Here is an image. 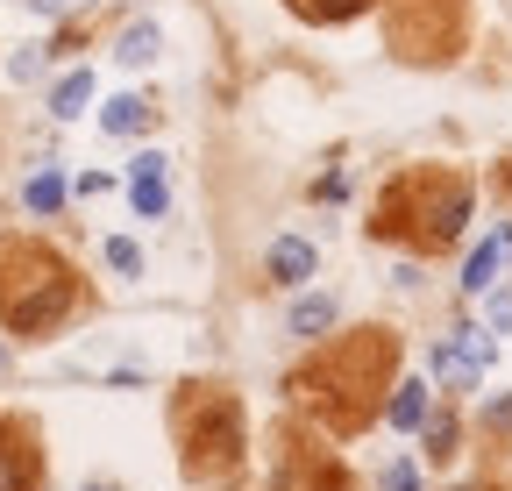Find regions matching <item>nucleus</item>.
Masks as SVG:
<instances>
[{
	"instance_id": "6e6552de",
	"label": "nucleus",
	"mask_w": 512,
	"mask_h": 491,
	"mask_svg": "<svg viewBox=\"0 0 512 491\" xmlns=\"http://www.w3.org/2000/svg\"><path fill=\"white\" fill-rule=\"evenodd\" d=\"M484 363H491V342H477V328H456V342H441V349H434V371H441L448 392H477Z\"/></svg>"
},
{
	"instance_id": "393cba45",
	"label": "nucleus",
	"mask_w": 512,
	"mask_h": 491,
	"mask_svg": "<svg viewBox=\"0 0 512 491\" xmlns=\"http://www.w3.org/2000/svg\"><path fill=\"white\" fill-rule=\"evenodd\" d=\"M491 328H512V292H498V299H491Z\"/></svg>"
},
{
	"instance_id": "1a4fd4ad",
	"label": "nucleus",
	"mask_w": 512,
	"mask_h": 491,
	"mask_svg": "<svg viewBox=\"0 0 512 491\" xmlns=\"http://www.w3.org/2000/svg\"><path fill=\"white\" fill-rule=\"evenodd\" d=\"M505 257H512V228H498L491 242H477V250H470V264H463V292H491Z\"/></svg>"
},
{
	"instance_id": "4be33fe9",
	"label": "nucleus",
	"mask_w": 512,
	"mask_h": 491,
	"mask_svg": "<svg viewBox=\"0 0 512 491\" xmlns=\"http://www.w3.org/2000/svg\"><path fill=\"white\" fill-rule=\"evenodd\" d=\"M384 491H420V470L413 463H392V470H384Z\"/></svg>"
},
{
	"instance_id": "2eb2a0df",
	"label": "nucleus",
	"mask_w": 512,
	"mask_h": 491,
	"mask_svg": "<svg viewBox=\"0 0 512 491\" xmlns=\"http://www.w3.org/2000/svg\"><path fill=\"white\" fill-rule=\"evenodd\" d=\"M157 50H164V36H157V22H128L121 29V43H114V57H121V65H157Z\"/></svg>"
},
{
	"instance_id": "39448f33",
	"label": "nucleus",
	"mask_w": 512,
	"mask_h": 491,
	"mask_svg": "<svg viewBox=\"0 0 512 491\" xmlns=\"http://www.w3.org/2000/svg\"><path fill=\"white\" fill-rule=\"evenodd\" d=\"M470 0H384V43L413 65H448L463 50Z\"/></svg>"
},
{
	"instance_id": "7ed1b4c3",
	"label": "nucleus",
	"mask_w": 512,
	"mask_h": 491,
	"mask_svg": "<svg viewBox=\"0 0 512 491\" xmlns=\"http://www.w3.org/2000/svg\"><path fill=\"white\" fill-rule=\"evenodd\" d=\"M470 178H456V171H441V164H420V171H399L392 186L377 193V214H370V235H384V242H406L413 257H434V250H448V242L463 235V221H470Z\"/></svg>"
},
{
	"instance_id": "ddd939ff",
	"label": "nucleus",
	"mask_w": 512,
	"mask_h": 491,
	"mask_svg": "<svg viewBox=\"0 0 512 491\" xmlns=\"http://www.w3.org/2000/svg\"><path fill=\"white\" fill-rule=\"evenodd\" d=\"M86 107H93V72L79 65V72H64V79H57V93H50V114H57V121H79Z\"/></svg>"
},
{
	"instance_id": "0eeeda50",
	"label": "nucleus",
	"mask_w": 512,
	"mask_h": 491,
	"mask_svg": "<svg viewBox=\"0 0 512 491\" xmlns=\"http://www.w3.org/2000/svg\"><path fill=\"white\" fill-rule=\"evenodd\" d=\"M0 491H43V442L22 413H0Z\"/></svg>"
},
{
	"instance_id": "bb28decb",
	"label": "nucleus",
	"mask_w": 512,
	"mask_h": 491,
	"mask_svg": "<svg viewBox=\"0 0 512 491\" xmlns=\"http://www.w3.org/2000/svg\"><path fill=\"white\" fill-rule=\"evenodd\" d=\"M93 491H107V484H93Z\"/></svg>"
},
{
	"instance_id": "dca6fc26",
	"label": "nucleus",
	"mask_w": 512,
	"mask_h": 491,
	"mask_svg": "<svg viewBox=\"0 0 512 491\" xmlns=\"http://www.w3.org/2000/svg\"><path fill=\"white\" fill-rule=\"evenodd\" d=\"M434 406H427V385H399L392 399H384V420L392 427H406V435H420V420H427Z\"/></svg>"
},
{
	"instance_id": "6ab92c4d",
	"label": "nucleus",
	"mask_w": 512,
	"mask_h": 491,
	"mask_svg": "<svg viewBox=\"0 0 512 491\" xmlns=\"http://www.w3.org/2000/svg\"><path fill=\"white\" fill-rule=\"evenodd\" d=\"M128 200H136V214H164V207H171L164 178H128Z\"/></svg>"
},
{
	"instance_id": "9d476101",
	"label": "nucleus",
	"mask_w": 512,
	"mask_h": 491,
	"mask_svg": "<svg viewBox=\"0 0 512 491\" xmlns=\"http://www.w3.org/2000/svg\"><path fill=\"white\" fill-rule=\"evenodd\" d=\"M313 264H320V257H313L306 235H278V242H271V278H278V285H306Z\"/></svg>"
},
{
	"instance_id": "f03ea898",
	"label": "nucleus",
	"mask_w": 512,
	"mask_h": 491,
	"mask_svg": "<svg viewBox=\"0 0 512 491\" xmlns=\"http://www.w3.org/2000/svg\"><path fill=\"white\" fill-rule=\"evenodd\" d=\"M79 306H86V285L72 257L50 250L43 235H0V328L36 342V335H57Z\"/></svg>"
},
{
	"instance_id": "9b49d317",
	"label": "nucleus",
	"mask_w": 512,
	"mask_h": 491,
	"mask_svg": "<svg viewBox=\"0 0 512 491\" xmlns=\"http://www.w3.org/2000/svg\"><path fill=\"white\" fill-rule=\"evenodd\" d=\"M150 121H157V107H150V100H136V93H121V100H107V107H100V129H107V136H143Z\"/></svg>"
},
{
	"instance_id": "423d86ee",
	"label": "nucleus",
	"mask_w": 512,
	"mask_h": 491,
	"mask_svg": "<svg viewBox=\"0 0 512 491\" xmlns=\"http://www.w3.org/2000/svg\"><path fill=\"white\" fill-rule=\"evenodd\" d=\"M271 491H356V477L299 427H278V484Z\"/></svg>"
},
{
	"instance_id": "5701e85b",
	"label": "nucleus",
	"mask_w": 512,
	"mask_h": 491,
	"mask_svg": "<svg viewBox=\"0 0 512 491\" xmlns=\"http://www.w3.org/2000/svg\"><path fill=\"white\" fill-rule=\"evenodd\" d=\"M484 427H491V435H512V399H491L484 406Z\"/></svg>"
},
{
	"instance_id": "f257e3e1",
	"label": "nucleus",
	"mask_w": 512,
	"mask_h": 491,
	"mask_svg": "<svg viewBox=\"0 0 512 491\" xmlns=\"http://www.w3.org/2000/svg\"><path fill=\"white\" fill-rule=\"evenodd\" d=\"M392 371H399V335L392 328H356V335L320 342L285 378V392L306 406V420L328 427V435H363V427L384 413Z\"/></svg>"
},
{
	"instance_id": "f8f14e48",
	"label": "nucleus",
	"mask_w": 512,
	"mask_h": 491,
	"mask_svg": "<svg viewBox=\"0 0 512 491\" xmlns=\"http://www.w3.org/2000/svg\"><path fill=\"white\" fill-rule=\"evenodd\" d=\"M285 8L299 22H313V29H335V22H356L363 8H377V0H285Z\"/></svg>"
},
{
	"instance_id": "a878e982",
	"label": "nucleus",
	"mask_w": 512,
	"mask_h": 491,
	"mask_svg": "<svg viewBox=\"0 0 512 491\" xmlns=\"http://www.w3.org/2000/svg\"><path fill=\"white\" fill-rule=\"evenodd\" d=\"M456 491H491V484H456Z\"/></svg>"
},
{
	"instance_id": "aec40b11",
	"label": "nucleus",
	"mask_w": 512,
	"mask_h": 491,
	"mask_svg": "<svg viewBox=\"0 0 512 491\" xmlns=\"http://www.w3.org/2000/svg\"><path fill=\"white\" fill-rule=\"evenodd\" d=\"M107 264H114L121 278H143V250H136L128 235H114V242H107Z\"/></svg>"
},
{
	"instance_id": "f3484780",
	"label": "nucleus",
	"mask_w": 512,
	"mask_h": 491,
	"mask_svg": "<svg viewBox=\"0 0 512 491\" xmlns=\"http://www.w3.org/2000/svg\"><path fill=\"white\" fill-rule=\"evenodd\" d=\"M420 427H427V463H456V420H448V413H427Z\"/></svg>"
},
{
	"instance_id": "412c9836",
	"label": "nucleus",
	"mask_w": 512,
	"mask_h": 491,
	"mask_svg": "<svg viewBox=\"0 0 512 491\" xmlns=\"http://www.w3.org/2000/svg\"><path fill=\"white\" fill-rule=\"evenodd\" d=\"M8 72H15V79H36V72H43V50H36V43L15 50V57H8Z\"/></svg>"
},
{
	"instance_id": "b1692460",
	"label": "nucleus",
	"mask_w": 512,
	"mask_h": 491,
	"mask_svg": "<svg viewBox=\"0 0 512 491\" xmlns=\"http://www.w3.org/2000/svg\"><path fill=\"white\" fill-rule=\"evenodd\" d=\"M164 171H171V157H164V150H143V157H136V171H128V178H164Z\"/></svg>"
},
{
	"instance_id": "a211bd4d",
	"label": "nucleus",
	"mask_w": 512,
	"mask_h": 491,
	"mask_svg": "<svg viewBox=\"0 0 512 491\" xmlns=\"http://www.w3.org/2000/svg\"><path fill=\"white\" fill-rule=\"evenodd\" d=\"M22 200H29V214H57V207H64V178H57V171H36Z\"/></svg>"
},
{
	"instance_id": "4468645a",
	"label": "nucleus",
	"mask_w": 512,
	"mask_h": 491,
	"mask_svg": "<svg viewBox=\"0 0 512 491\" xmlns=\"http://www.w3.org/2000/svg\"><path fill=\"white\" fill-rule=\"evenodd\" d=\"M285 328H292L299 342H306V335H328V328H335V299H328V292H313V299H292Z\"/></svg>"
},
{
	"instance_id": "20e7f679",
	"label": "nucleus",
	"mask_w": 512,
	"mask_h": 491,
	"mask_svg": "<svg viewBox=\"0 0 512 491\" xmlns=\"http://www.w3.org/2000/svg\"><path fill=\"white\" fill-rule=\"evenodd\" d=\"M171 427H178V470L192 484H242L249 427H242V399L228 385H185L171 406Z\"/></svg>"
}]
</instances>
